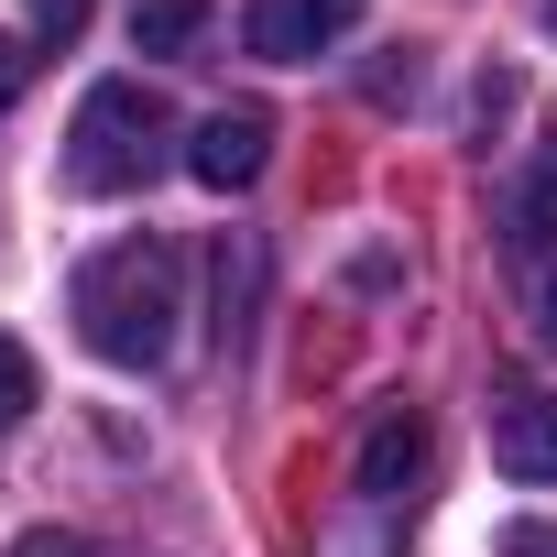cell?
Masks as SVG:
<instances>
[{"label":"cell","mask_w":557,"mask_h":557,"mask_svg":"<svg viewBox=\"0 0 557 557\" xmlns=\"http://www.w3.org/2000/svg\"><path fill=\"white\" fill-rule=\"evenodd\" d=\"M164 99L143 88V77H99L88 99H77V132H66V186L77 197H132V186H153L164 175Z\"/></svg>","instance_id":"7a4b0ae2"},{"label":"cell","mask_w":557,"mask_h":557,"mask_svg":"<svg viewBox=\"0 0 557 557\" xmlns=\"http://www.w3.org/2000/svg\"><path fill=\"white\" fill-rule=\"evenodd\" d=\"M416 470H426V416L416 405H383L372 437H361V503H394Z\"/></svg>","instance_id":"5b68a950"},{"label":"cell","mask_w":557,"mask_h":557,"mask_svg":"<svg viewBox=\"0 0 557 557\" xmlns=\"http://www.w3.org/2000/svg\"><path fill=\"white\" fill-rule=\"evenodd\" d=\"M513 230H524V251H557V143L524 164V197H513Z\"/></svg>","instance_id":"ba28073f"},{"label":"cell","mask_w":557,"mask_h":557,"mask_svg":"<svg viewBox=\"0 0 557 557\" xmlns=\"http://www.w3.org/2000/svg\"><path fill=\"white\" fill-rule=\"evenodd\" d=\"M12 557H88V535H66V524H34V535H12Z\"/></svg>","instance_id":"8fae6325"},{"label":"cell","mask_w":557,"mask_h":557,"mask_svg":"<svg viewBox=\"0 0 557 557\" xmlns=\"http://www.w3.org/2000/svg\"><path fill=\"white\" fill-rule=\"evenodd\" d=\"M88 12H99V0H34V45H45V55H66V45L88 34Z\"/></svg>","instance_id":"30bf717a"},{"label":"cell","mask_w":557,"mask_h":557,"mask_svg":"<svg viewBox=\"0 0 557 557\" xmlns=\"http://www.w3.org/2000/svg\"><path fill=\"white\" fill-rule=\"evenodd\" d=\"M208 34V0H132V55H186Z\"/></svg>","instance_id":"52a82bcc"},{"label":"cell","mask_w":557,"mask_h":557,"mask_svg":"<svg viewBox=\"0 0 557 557\" xmlns=\"http://www.w3.org/2000/svg\"><path fill=\"white\" fill-rule=\"evenodd\" d=\"M23 66H34V55H23L12 34H0V110H12V99H23Z\"/></svg>","instance_id":"7c38bea8"},{"label":"cell","mask_w":557,"mask_h":557,"mask_svg":"<svg viewBox=\"0 0 557 557\" xmlns=\"http://www.w3.org/2000/svg\"><path fill=\"white\" fill-rule=\"evenodd\" d=\"M535 339L557 350V273H546V285H535Z\"/></svg>","instance_id":"4fadbf2b"},{"label":"cell","mask_w":557,"mask_h":557,"mask_svg":"<svg viewBox=\"0 0 557 557\" xmlns=\"http://www.w3.org/2000/svg\"><path fill=\"white\" fill-rule=\"evenodd\" d=\"M492 459L513 481H557V394H513L492 416Z\"/></svg>","instance_id":"8992f818"},{"label":"cell","mask_w":557,"mask_h":557,"mask_svg":"<svg viewBox=\"0 0 557 557\" xmlns=\"http://www.w3.org/2000/svg\"><path fill=\"white\" fill-rule=\"evenodd\" d=\"M34 405H45V372H34V350H23L12 329H0V437H12Z\"/></svg>","instance_id":"9c48e42d"},{"label":"cell","mask_w":557,"mask_h":557,"mask_svg":"<svg viewBox=\"0 0 557 557\" xmlns=\"http://www.w3.org/2000/svg\"><path fill=\"white\" fill-rule=\"evenodd\" d=\"M350 23H361V0H251V55L307 66V55H329Z\"/></svg>","instance_id":"3957f363"},{"label":"cell","mask_w":557,"mask_h":557,"mask_svg":"<svg viewBox=\"0 0 557 557\" xmlns=\"http://www.w3.org/2000/svg\"><path fill=\"white\" fill-rule=\"evenodd\" d=\"M262 153H273V121H262V110H208L197 143H186V175L219 186V197H240V186L262 175Z\"/></svg>","instance_id":"277c9868"},{"label":"cell","mask_w":557,"mask_h":557,"mask_svg":"<svg viewBox=\"0 0 557 557\" xmlns=\"http://www.w3.org/2000/svg\"><path fill=\"white\" fill-rule=\"evenodd\" d=\"M175 318H186V273H175L164 240H110V251H88V273H77V339H88L99 361L153 372V361L175 350Z\"/></svg>","instance_id":"6da1fadb"},{"label":"cell","mask_w":557,"mask_h":557,"mask_svg":"<svg viewBox=\"0 0 557 557\" xmlns=\"http://www.w3.org/2000/svg\"><path fill=\"white\" fill-rule=\"evenodd\" d=\"M546 23H557V0H546Z\"/></svg>","instance_id":"5bb4252c"}]
</instances>
